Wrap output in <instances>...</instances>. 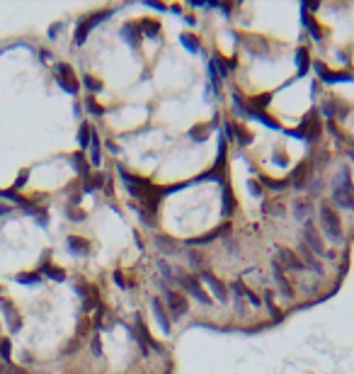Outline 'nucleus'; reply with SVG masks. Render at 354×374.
I'll return each instance as SVG.
<instances>
[{
    "instance_id": "9d476101",
    "label": "nucleus",
    "mask_w": 354,
    "mask_h": 374,
    "mask_svg": "<svg viewBox=\"0 0 354 374\" xmlns=\"http://www.w3.org/2000/svg\"><path fill=\"white\" fill-rule=\"evenodd\" d=\"M199 282H206L209 287H211V291H214V296H216L218 302H228V289H226V284L221 282V279H216L211 272H202L199 275Z\"/></svg>"
},
{
    "instance_id": "6ab92c4d",
    "label": "nucleus",
    "mask_w": 354,
    "mask_h": 374,
    "mask_svg": "<svg viewBox=\"0 0 354 374\" xmlns=\"http://www.w3.org/2000/svg\"><path fill=\"white\" fill-rule=\"evenodd\" d=\"M68 248H70V253H75V255H87L90 246H87V241H82V238H78V236H70Z\"/></svg>"
},
{
    "instance_id": "39448f33",
    "label": "nucleus",
    "mask_w": 354,
    "mask_h": 374,
    "mask_svg": "<svg viewBox=\"0 0 354 374\" xmlns=\"http://www.w3.org/2000/svg\"><path fill=\"white\" fill-rule=\"evenodd\" d=\"M109 13L107 10H102V13H95V15H90L87 20H82L80 25H78V29H75V46H82L85 44V39H87V32L93 27H97L100 25V20H107Z\"/></svg>"
},
{
    "instance_id": "cd10ccee",
    "label": "nucleus",
    "mask_w": 354,
    "mask_h": 374,
    "mask_svg": "<svg viewBox=\"0 0 354 374\" xmlns=\"http://www.w3.org/2000/svg\"><path fill=\"white\" fill-rule=\"evenodd\" d=\"M155 243H158V248H165L167 253H172V250H175V243H172L167 236H158V238H155Z\"/></svg>"
},
{
    "instance_id": "412c9836",
    "label": "nucleus",
    "mask_w": 354,
    "mask_h": 374,
    "mask_svg": "<svg viewBox=\"0 0 354 374\" xmlns=\"http://www.w3.org/2000/svg\"><path fill=\"white\" fill-rule=\"evenodd\" d=\"M308 49L306 46H301L299 51H296V66H299V76H303L306 70H308Z\"/></svg>"
},
{
    "instance_id": "79ce46f5",
    "label": "nucleus",
    "mask_w": 354,
    "mask_h": 374,
    "mask_svg": "<svg viewBox=\"0 0 354 374\" xmlns=\"http://www.w3.org/2000/svg\"><path fill=\"white\" fill-rule=\"evenodd\" d=\"M8 211H10L8 207H0V216H3V214H8Z\"/></svg>"
},
{
    "instance_id": "4be33fe9",
    "label": "nucleus",
    "mask_w": 354,
    "mask_h": 374,
    "mask_svg": "<svg viewBox=\"0 0 354 374\" xmlns=\"http://www.w3.org/2000/svg\"><path fill=\"white\" fill-rule=\"evenodd\" d=\"M90 136H93V126L87 124H80V131H78V143H80V148H87L90 146Z\"/></svg>"
},
{
    "instance_id": "0eeeda50",
    "label": "nucleus",
    "mask_w": 354,
    "mask_h": 374,
    "mask_svg": "<svg viewBox=\"0 0 354 374\" xmlns=\"http://www.w3.org/2000/svg\"><path fill=\"white\" fill-rule=\"evenodd\" d=\"M274 265H277V267H282V270H284V267H286V270H303V267H306L303 260H301L294 250H289V248H279Z\"/></svg>"
},
{
    "instance_id": "f3484780",
    "label": "nucleus",
    "mask_w": 354,
    "mask_h": 374,
    "mask_svg": "<svg viewBox=\"0 0 354 374\" xmlns=\"http://www.w3.org/2000/svg\"><path fill=\"white\" fill-rule=\"evenodd\" d=\"M308 175H311V163H301V168H296L294 175H291V178H294V185H296V187H303V185L308 182Z\"/></svg>"
},
{
    "instance_id": "7ed1b4c3",
    "label": "nucleus",
    "mask_w": 354,
    "mask_h": 374,
    "mask_svg": "<svg viewBox=\"0 0 354 374\" xmlns=\"http://www.w3.org/2000/svg\"><path fill=\"white\" fill-rule=\"evenodd\" d=\"M291 134H294V136H299V139L313 141L315 136L320 134V124H318V119H315V112H308V114L303 117V122L299 124V129H294Z\"/></svg>"
},
{
    "instance_id": "ddd939ff",
    "label": "nucleus",
    "mask_w": 354,
    "mask_h": 374,
    "mask_svg": "<svg viewBox=\"0 0 354 374\" xmlns=\"http://www.w3.org/2000/svg\"><path fill=\"white\" fill-rule=\"evenodd\" d=\"M0 306H3V311H5V319H8V323H10V331L17 333V331H20V326H22L20 316H15L17 311L13 309V304H10L8 299H0Z\"/></svg>"
},
{
    "instance_id": "72a5a7b5",
    "label": "nucleus",
    "mask_w": 354,
    "mask_h": 374,
    "mask_svg": "<svg viewBox=\"0 0 354 374\" xmlns=\"http://www.w3.org/2000/svg\"><path fill=\"white\" fill-rule=\"evenodd\" d=\"M264 304L270 306V311H272V316H274V319H279V316H282V314L277 311V306H274V302H272V294H270V291H267V296H264Z\"/></svg>"
},
{
    "instance_id": "ea45409f",
    "label": "nucleus",
    "mask_w": 354,
    "mask_h": 374,
    "mask_svg": "<svg viewBox=\"0 0 354 374\" xmlns=\"http://www.w3.org/2000/svg\"><path fill=\"white\" fill-rule=\"evenodd\" d=\"M114 282H117L119 287H129V282L122 277V272H114Z\"/></svg>"
},
{
    "instance_id": "a878e982",
    "label": "nucleus",
    "mask_w": 354,
    "mask_h": 374,
    "mask_svg": "<svg viewBox=\"0 0 354 374\" xmlns=\"http://www.w3.org/2000/svg\"><path fill=\"white\" fill-rule=\"evenodd\" d=\"M73 166H75V170L80 173L82 178H90V175H87V163L82 161V156H80V153H75V156H73Z\"/></svg>"
},
{
    "instance_id": "423d86ee",
    "label": "nucleus",
    "mask_w": 354,
    "mask_h": 374,
    "mask_svg": "<svg viewBox=\"0 0 354 374\" xmlns=\"http://www.w3.org/2000/svg\"><path fill=\"white\" fill-rule=\"evenodd\" d=\"M56 81H58V85L66 90V93H70V95H75L78 93V81H75V76H73V68H70L68 63H56Z\"/></svg>"
},
{
    "instance_id": "c85d7f7f",
    "label": "nucleus",
    "mask_w": 354,
    "mask_h": 374,
    "mask_svg": "<svg viewBox=\"0 0 354 374\" xmlns=\"http://www.w3.org/2000/svg\"><path fill=\"white\" fill-rule=\"evenodd\" d=\"M44 272H46L51 279H58V282H63V279H66V275H63V270H61V267H44Z\"/></svg>"
},
{
    "instance_id": "e433bc0d",
    "label": "nucleus",
    "mask_w": 354,
    "mask_h": 374,
    "mask_svg": "<svg viewBox=\"0 0 354 374\" xmlns=\"http://www.w3.org/2000/svg\"><path fill=\"white\" fill-rule=\"evenodd\" d=\"M158 267H160V272L165 275V279H172V275H170V272H172V270H170V265L160 260V263H158Z\"/></svg>"
},
{
    "instance_id": "f03ea898",
    "label": "nucleus",
    "mask_w": 354,
    "mask_h": 374,
    "mask_svg": "<svg viewBox=\"0 0 354 374\" xmlns=\"http://www.w3.org/2000/svg\"><path fill=\"white\" fill-rule=\"evenodd\" d=\"M320 221H323V229H325L327 238L335 241V243H340L342 241V226H340L337 214L332 211L330 204H320Z\"/></svg>"
},
{
    "instance_id": "7c9ffc66",
    "label": "nucleus",
    "mask_w": 354,
    "mask_h": 374,
    "mask_svg": "<svg viewBox=\"0 0 354 374\" xmlns=\"http://www.w3.org/2000/svg\"><path fill=\"white\" fill-rule=\"evenodd\" d=\"M82 81H85V88H87V90H95V93H97V90H102V85L97 83V81L93 78V76H85Z\"/></svg>"
},
{
    "instance_id": "37998d69",
    "label": "nucleus",
    "mask_w": 354,
    "mask_h": 374,
    "mask_svg": "<svg viewBox=\"0 0 354 374\" xmlns=\"http://www.w3.org/2000/svg\"><path fill=\"white\" fill-rule=\"evenodd\" d=\"M0 374H8V372H5V367H3V364H0Z\"/></svg>"
},
{
    "instance_id": "f8f14e48",
    "label": "nucleus",
    "mask_w": 354,
    "mask_h": 374,
    "mask_svg": "<svg viewBox=\"0 0 354 374\" xmlns=\"http://www.w3.org/2000/svg\"><path fill=\"white\" fill-rule=\"evenodd\" d=\"M315 70L320 73V78L325 83H349V81H354V76H349V73H332V70H327L320 61H315Z\"/></svg>"
},
{
    "instance_id": "c9c22d12",
    "label": "nucleus",
    "mask_w": 354,
    "mask_h": 374,
    "mask_svg": "<svg viewBox=\"0 0 354 374\" xmlns=\"http://www.w3.org/2000/svg\"><path fill=\"white\" fill-rule=\"evenodd\" d=\"M262 182H264V185H270V187H272V190H282V187H286V182L284 180H270V178H262Z\"/></svg>"
},
{
    "instance_id": "9b49d317",
    "label": "nucleus",
    "mask_w": 354,
    "mask_h": 374,
    "mask_svg": "<svg viewBox=\"0 0 354 374\" xmlns=\"http://www.w3.org/2000/svg\"><path fill=\"white\" fill-rule=\"evenodd\" d=\"M136 338H138V343H141V347H143V352L146 350H155V352H160V345L150 338V333H148V328H146V323L141 321V316L136 319Z\"/></svg>"
},
{
    "instance_id": "a19ab883",
    "label": "nucleus",
    "mask_w": 354,
    "mask_h": 374,
    "mask_svg": "<svg viewBox=\"0 0 354 374\" xmlns=\"http://www.w3.org/2000/svg\"><path fill=\"white\" fill-rule=\"evenodd\" d=\"M247 187H250V192L255 194V197H259V187H257V185H255V182H252V180L247 182Z\"/></svg>"
},
{
    "instance_id": "1a4fd4ad",
    "label": "nucleus",
    "mask_w": 354,
    "mask_h": 374,
    "mask_svg": "<svg viewBox=\"0 0 354 374\" xmlns=\"http://www.w3.org/2000/svg\"><path fill=\"white\" fill-rule=\"evenodd\" d=\"M180 284H182V289L190 291L194 299H199L202 304H211V296L204 291V287H202V282H199V277H180Z\"/></svg>"
},
{
    "instance_id": "2eb2a0df",
    "label": "nucleus",
    "mask_w": 354,
    "mask_h": 374,
    "mask_svg": "<svg viewBox=\"0 0 354 374\" xmlns=\"http://www.w3.org/2000/svg\"><path fill=\"white\" fill-rule=\"evenodd\" d=\"M274 279H277V284L282 287V291H284L286 299H294V287H291V284L286 282L284 270H282V267H277V265H274Z\"/></svg>"
},
{
    "instance_id": "473e14b6",
    "label": "nucleus",
    "mask_w": 354,
    "mask_h": 374,
    "mask_svg": "<svg viewBox=\"0 0 354 374\" xmlns=\"http://www.w3.org/2000/svg\"><path fill=\"white\" fill-rule=\"evenodd\" d=\"M267 105H270V95H262V97H255V100H252V107H255V110L267 107Z\"/></svg>"
},
{
    "instance_id": "393cba45",
    "label": "nucleus",
    "mask_w": 354,
    "mask_h": 374,
    "mask_svg": "<svg viewBox=\"0 0 354 374\" xmlns=\"http://www.w3.org/2000/svg\"><path fill=\"white\" fill-rule=\"evenodd\" d=\"M0 357L5 362H10V357H13V345L8 338H0Z\"/></svg>"
},
{
    "instance_id": "aec40b11",
    "label": "nucleus",
    "mask_w": 354,
    "mask_h": 374,
    "mask_svg": "<svg viewBox=\"0 0 354 374\" xmlns=\"http://www.w3.org/2000/svg\"><path fill=\"white\" fill-rule=\"evenodd\" d=\"M138 29H141V34H146L150 39H155V37L160 34V25H158L155 20H143V22L138 25Z\"/></svg>"
},
{
    "instance_id": "bb28decb",
    "label": "nucleus",
    "mask_w": 354,
    "mask_h": 374,
    "mask_svg": "<svg viewBox=\"0 0 354 374\" xmlns=\"http://www.w3.org/2000/svg\"><path fill=\"white\" fill-rule=\"evenodd\" d=\"M17 282H20V284H37V282H39V275H37V272H29V275H17Z\"/></svg>"
},
{
    "instance_id": "2f4dec72",
    "label": "nucleus",
    "mask_w": 354,
    "mask_h": 374,
    "mask_svg": "<svg viewBox=\"0 0 354 374\" xmlns=\"http://www.w3.org/2000/svg\"><path fill=\"white\" fill-rule=\"evenodd\" d=\"M85 107H87V112H93V114H105V107H100L93 100H85Z\"/></svg>"
},
{
    "instance_id": "4468645a",
    "label": "nucleus",
    "mask_w": 354,
    "mask_h": 374,
    "mask_svg": "<svg viewBox=\"0 0 354 374\" xmlns=\"http://www.w3.org/2000/svg\"><path fill=\"white\" fill-rule=\"evenodd\" d=\"M153 311H155L158 323L163 326V333H170V319H167V311H165V306L160 299H153Z\"/></svg>"
},
{
    "instance_id": "c756f323",
    "label": "nucleus",
    "mask_w": 354,
    "mask_h": 374,
    "mask_svg": "<svg viewBox=\"0 0 354 374\" xmlns=\"http://www.w3.org/2000/svg\"><path fill=\"white\" fill-rule=\"evenodd\" d=\"M182 44H185L190 51H194V54L199 51V44H197V39H194L192 34H182Z\"/></svg>"
},
{
    "instance_id": "6e6552de",
    "label": "nucleus",
    "mask_w": 354,
    "mask_h": 374,
    "mask_svg": "<svg viewBox=\"0 0 354 374\" xmlns=\"http://www.w3.org/2000/svg\"><path fill=\"white\" fill-rule=\"evenodd\" d=\"M165 302H167V309H170L172 319H182V316L187 314V299H185L180 291L167 289L165 291Z\"/></svg>"
},
{
    "instance_id": "20e7f679",
    "label": "nucleus",
    "mask_w": 354,
    "mask_h": 374,
    "mask_svg": "<svg viewBox=\"0 0 354 374\" xmlns=\"http://www.w3.org/2000/svg\"><path fill=\"white\" fill-rule=\"evenodd\" d=\"M303 234H306V246L311 248V253H313V255H325V258H335L332 253H327V250H325V243H323V238L318 236V231H315V226H313L311 221L306 223Z\"/></svg>"
},
{
    "instance_id": "4c0bfd02",
    "label": "nucleus",
    "mask_w": 354,
    "mask_h": 374,
    "mask_svg": "<svg viewBox=\"0 0 354 374\" xmlns=\"http://www.w3.org/2000/svg\"><path fill=\"white\" fill-rule=\"evenodd\" d=\"M93 355H97V357L102 355V347H100V335H97V333H95V338H93Z\"/></svg>"
},
{
    "instance_id": "5701e85b",
    "label": "nucleus",
    "mask_w": 354,
    "mask_h": 374,
    "mask_svg": "<svg viewBox=\"0 0 354 374\" xmlns=\"http://www.w3.org/2000/svg\"><path fill=\"white\" fill-rule=\"evenodd\" d=\"M233 209H235V199H233L231 187H226V190H223V214H226V216H231Z\"/></svg>"
},
{
    "instance_id": "dca6fc26",
    "label": "nucleus",
    "mask_w": 354,
    "mask_h": 374,
    "mask_svg": "<svg viewBox=\"0 0 354 374\" xmlns=\"http://www.w3.org/2000/svg\"><path fill=\"white\" fill-rule=\"evenodd\" d=\"M122 37L131 44V46H138V42H141V29H138V25H124Z\"/></svg>"
},
{
    "instance_id": "b1692460",
    "label": "nucleus",
    "mask_w": 354,
    "mask_h": 374,
    "mask_svg": "<svg viewBox=\"0 0 354 374\" xmlns=\"http://www.w3.org/2000/svg\"><path fill=\"white\" fill-rule=\"evenodd\" d=\"M228 134H235V139L240 141L243 146H245V143H250V134H247L245 129H240L238 124H228Z\"/></svg>"
},
{
    "instance_id": "58836bf2",
    "label": "nucleus",
    "mask_w": 354,
    "mask_h": 374,
    "mask_svg": "<svg viewBox=\"0 0 354 374\" xmlns=\"http://www.w3.org/2000/svg\"><path fill=\"white\" fill-rule=\"evenodd\" d=\"M25 182H27V170H22V173H20V178L15 180V190H20Z\"/></svg>"
},
{
    "instance_id": "a211bd4d",
    "label": "nucleus",
    "mask_w": 354,
    "mask_h": 374,
    "mask_svg": "<svg viewBox=\"0 0 354 374\" xmlns=\"http://www.w3.org/2000/svg\"><path fill=\"white\" fill-rule=\"evenodd\" d=\"M90 163H93V166H100V163H102V156H100V136H97L95 129H93V136H90Z\"/></svg>"
},
{
    "instance_id": "f704fd0d",
    "label": "nucleus",
    "mask_w": 354,
    "mask_h": 374,
    "mask_svg": "<svg viewBox=\"0 0 354 374\" xmlns=\"http://www.w3.org/2000/svg\"><path fill=\"white\" fill-rule=\"evenodd\" d=\"M190 263H192V265H197V267H202V265H204V255H202V253H194V250H192V253H190Z\"/></svg>"
},
{
    "instance_id": "f257e3e1",
    "label": "nucleus",
    "mask_w": 354,
    "mask_h": 374,
    "mask_svg": "<svg viewBox=\"0 0 354 374\" xmlns=\"http://www.w3.org/2000/svg\"><path fill=\"white\" fill-rule=\"evenodd\" d=\"M332 199L340 204V207H347V209H354V185H352V178L347 170H342L340 178L335 180V194Z\"/></svg>"
}]
</instances>
